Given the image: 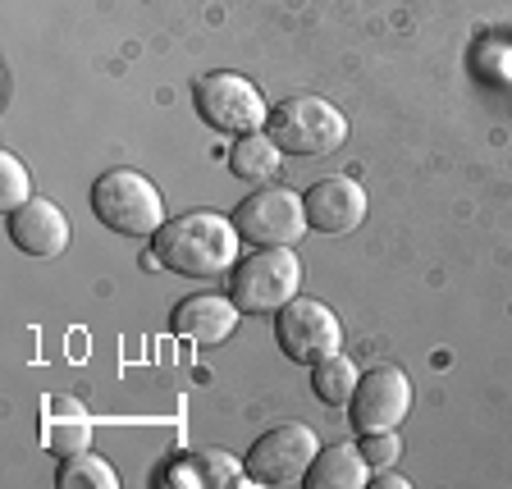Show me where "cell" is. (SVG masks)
I'll use <instances>...</instances> for the list:
<instances>
[{"label":"cell","mask_w":512,"mask_h":489,"mask_svg":"<svg viewBox=\"0 0 512 489\" xmlns=\"http://www.w3.org/2000/svg\"><path fill=\"white\" fill-rule=\"evenodd\" d=\"M238 316H243V311L234 307L229 293H224V298L220 293H192V298H183L179 307H174L170 330L192 343H202V348H211V343H224L238 330Z\"/></svg>","instance_id":"obj_12"},{"label":"cell","mask_w":512,"mask_h":489,"mask_svg":"<svg viewBox=\"0 0 512 489\" xmlns=\"http://www.w3.org/2000/svg\"><path fill=\"white\" fill-rule=\"evenodd\" d=\"M302 485L307 489H362V485H371V462L362 458V448L330 444L311 458Z\"/></svg>","instance_id":"obj_14"},{"label":"cell","mask_w":512,"mask_h":489,"mask_svg":"<svg viewBox=\"0 0 512 489\" xmlns=\"http://www.w3.org/2000/svg\"><path fill=\"white\" fill-rule=\"evenodd\" d=\"M362 458L371 462V471H384V467H394L398 453H403V444H398L394 430H375V435H362Z\"/></svg>","instance_id":"obj_20"},{"label":"cell","mask_w":512,"mask_h":489,"mask_svg":"<svg viewBox=\"0 0 512 489\" xmlns=\"http://www.w3.org/2000/svg\"><path fill=\"white\" fill-rule=\"evenodd\" d=\"M160 485L165 489H202V471H197V462L192 458H179V462H170V467H165V476H160Z\"/></svg>","instance_id":"obj_21"},{"label":"cell","mask_w":512,"mask_h":489,"mask_svg":"<svg viewBox=\"0 0 512 489\" xmlns=\"http://www.w3.org/2000/svg\"><path fill=\"white\" fill-rule=\"evenodd\" d=\"M316 453H320L316 430L288 421V426L266 430V435L247 448L243 467H247V476H252V485L284 489V485H302V476H307V467H311Z\"/></svg>","instance_id":"obj_7"},{"label":"cell","mask_w":512,"mask_h":489,"mask_svg":"<svg viewBox=\"0 0 512 489\" xmlns=\"http://www.w3.org/2000/svg\"><path fill=\"white\" fill-rule=\"evenodd\" d=\"M266 133L279 142L284 156L316 160V156H330V151L343 147L348 119H343V110H334L325 96H288V101H279V106L270 110Z\"/></svg>","instance_id":"obj_4"},{"label":"cell","mask_w":512,"mask_h":489,"mask_svg":"<svg viewBox=\"0 0 512 489\" xmlns=\"http://www.w3.org/2000/svg\"><path fill=\"white\" fill-rule=\"evenodd\" d=\"M23 202H32L28 165H23L14 151H5V156H0V206H5V215H10V211H19Z\"/></svg>","instance_id":"obj_19"},{"label":"cell","mask_w":512,"mask_h":489,"mask_svg":"<svg viewBox=\"0 0 512 489\" xmlns=\"http://www.w3.org/2000/svg\"><path fill=\"white\" fill-rule=\"evenodd\" d=\"M92 215L124 238H156L165 224V202L147 174L106 170L92 183Z\"/></svg>","instance_id":"obj_3"},{"label":"cell","mask_w":512,"mask_h":489,"mask_svg":"<svg viewBox=\"0 0 512 489\" xmlns=\"http://www.w3.org/2000/svg\"><path fill=\"white\" fill-rule=\"evenodd\" d=\"M279 165H284V151H279V142L270 138V133H238V142L229 147V174L243 183H275Z\"/></svg>","instance_id":"obj_15"},{"label":"cell","mask_w":512,"mask_h":489,"mask_svg":"<svg viewBox=\"0 0 512 489\" xmlns=\"http://www.w3.org/2000/svg\"><path fill=\"white\" fill-rule=\"evenodd\" d=\"M229 220H234L238 238H247L252 247H293L311 229L307 206H302L298 192L270 188V183H261L256 192H247L243 202L234 206Z\"/></svg>","instance_id":"obj_6"},{"label":"cell","mask_w":512,"mask_h":489,"mask_svg":"<svg viewBox=\"0 0 512 489\" xmlns=\"http://www.w3.org/2000/svg\"><path fill=\"white\" fill-rule=\"evenodd\" d=\"M37 430H42V444L51 448L55 458H74V453H87L92 444V416L83 412V403L74 398H46L42 416H37Z\"/></svg>","instance_id":"obj_13"},{"label":"cell","mask_w":512,"mask_h":489,"mask_svg":"<svg viewBox=\"0 0 512 489\" xmlns=\"http://www.w3.org/2000/svg\"><path fill=\"white\" fill-rule=\"evenodd\" d=\"M298 288L302 261L293 247H256L252 256H238V266L229 270V298L247 316H270L298 298Z\"/></svg>","instance_id":"obj_2"},{"label":"cell","mask_w":512,"mask_h":489,"mask_svg":"<svg viewBox=\"0 0 512 489\" xmlns=\"http://www.w3.org/2000/svg\"><path fill=\"white\" fill-rule=\"evenodd\" d=\"M339 339H343L339 316L316 298H293L275 311V343L288 362L316 366L320 357L339 352Z\"/></svg>","instance_id":"obj_8"},{"label":"cell","mask_w":512,"mask_h":489,"mask_svg":"<svg viewBox=\"0 0 512 489\" xmlns=\"http://www.w3.org/2000/svg\"><path fill=\"white\" fill-rule=\"evenodd\" d=\"M151 256L188 279H220L238 266V229L215 211H183L151 238Z\"/></svg>","instance_id":"obj_1"},{"label":"cell","mask_w":512,"mask_h":489,"mask_svg":"<svg viewBox=\"0 0 512 489\" xmlns=\"http://www.w3.org/2000/svg\"><path fill=\"white\" fill-rule=\"evenodd\" d=\"M192 462H197V471H202V485L206 489H234V485H252V476H247V467H238L229 453H192Z\"/></svg>","instance_id":"obj_18"},{"label":"cell","mask_w":512,"mask_h":489,"mask_svg":"<svg viewBox=\"0 0 512 489\" xmlns=\"http://www.w3.org/2000/svg\"><path fill=\"white\" fill-rule=\"evenodd\" d=\"M5 229H10V243L19 247L23 256H37V261H51V256H60L64 247H69V220H64V211L55 202H46V197H32L19 211H10Z\"/></svg>","instance_id":"obj_11"},{"label":"cell","mask_w":512,"mask_h":489,"mask_svg":"<svg viewBox=\"0 0 512 489\" xmlns=\"http://www.w3.org/2000/svg\"><path fill=\"white\" fill-rule=\"evenodd\" d=\"M302 206H307V224L316 229V234H352L357 224L366 220V188L357 179H348V174H334V179H320L307 188V197H302Z\"/></svg>","instance_id":"obj_10"},{"label":"cell","mask_w":512,"mask_h":489,"mask_svg":"<svg viewBox=\"0 0 512 489\" xmlns=\"http://www.w3.org/2000/svg\"><path fill=\"white\" fill-rule=\"evenodd\" d=\"M407 407H412V384L398 366H375L357 380L348 403V421L357 435H375V430H398Z\"/></svg>","instance_id":"obj_9"},{"label":"cell","mask_w":512,"mask_h":489,"mask_svg":"<svg viewBox=\"0 0 512 489\" xmlns=\"http://www.w3.org/2000/svg\"><path fill=\"white\" fill-rule=\"evenodd\" d=\"M55 489H119V476L106 458L74 453V458H64L60 471H55Z\"/></svg>","instance_id":"obj_17"},{"label":"cell","mask_w":512,"mask_h":489,"mask_svg":"<svg viewBox=\"0 0 512 489\" xmlns=\"http://www.w3.org/2000/svg\"><path fill=\"white\" fill-rule=\"evenodd\" d=\"M371 485L375 489H407V480L403 476H371Z\"/></svg>","instance_id":"obj_22"},{"label":"cell","mask_w":512,"mask_h":489,"mask_svg":"<svg viewBox=\"0 0 512 489\" xmlns=\"http://www.w3.org/2000/svg\"><path fill=\"white\" fill-rule=\"evenodd\" d=\"M192 110L215 133H256L270 119V106L261 101V92L243 74H229V69H215V74H202L192 83Z\"/></svg>","instance_id":"obj_5"},{"label":"cell","mask_w":512,"mask_h":489,"mask_svg":"<svg viewBox=\"0 0 512 489\" xmlns=\"http://www.w3.org/2000/svg\"><path fill=\"white\" fill-rule=\"evenodd\" d=\"M357 380H362V375H357V366H352L343 352H330V357H320V362L311 366V394L330 407H348Z\"/></svg>","instance_id":"obj_16"}]
</instances>
